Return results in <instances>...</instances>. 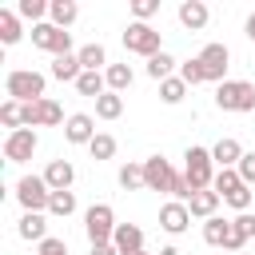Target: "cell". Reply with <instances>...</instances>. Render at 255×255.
I'll list each match as a JSON object with an SVG mask.
<instances>
[{
	"instance_id": "obj_39",
	"label": "cell",
	"mask_w": 255,
	"mask_h": 255,
	"mask_svg": "<svg viewBox=\"0 0 255 255\" xmlns=\"http://www.w3.org/2000/svg\"><path fill=\"white\" fill-rule=\"evenodd\" d=\"M239 179L247 183V187H255V151H243V159H239Z\"/></svg>"
},
{
	"instance_id": "obj_38",
	"label": "cell",
	"mask_w": 255,
	"mask_h": 255,
	"mask_svg": "<svg viewBox=\"0 0 255 255\" xmlns=\"http://www.w3.org/2000/svg\"><path fill=\"white\" fill-rule=\"evenodd\" d=\"M155 12H159V0H131V16H135L139 24H147Z\"/></svg>"
},
{
	"instance_id": "obj_14",
	"label": "cell",
	"mask_w": 255,
	"mask_h": 255,
	"mask_svg": "<svg viewBox=\"0 0 255 255\" xmlns=\"http://www.w3.org/2000/svg\"><path fill=\"white\" fill-rule=\"evenodd\" d=\"M247 239H255V215H251V211H243V215H235V219H231V239H227V247H223V251L239 255Z\"/></svg>"
},
{
	"instance_id": "obj_1",
	"label": "cell",
	"mask_w": 255,
	"mask_h": 255,
	"mask_svg": "<svg viewBox=\"0 0 255 255\" xmlns=\"http://www.w3.org/2000/svg\"><path fill=\"white\" fill-rule=\"evenodd\" d=\"M215 159H211V147H187L183 151V175H187V183H191V191H207L211 183H215Z\"/></svg>"
},
{
	"instance_id": "obj_42",
	"label": "cell",
	"mask_w": 255,
	"mask_h": 255,
	"mask_svg": "<svg viewBox=\"0 0 255 255\" xmlns=\"http://www.w3.org/2000/svg\"><path fill=\"white\" fill-rule=\"evenodd\" d=\"M92 255H120V251H116L112 243H104V247H92Z\"/></svg>"
},
{
	"instance_id": "obj_2",
	"label": "cell",
	"mask_w": 255,
	"mask_h": 255,
	"mask_svg": "<svg viewBox=\"0 0 255 255\" xmlns=\"http://www.w3.org/2000/svg\"><path fill=\"white\" fill-rule=\"evenodd\" d=\"M44 76L40 72H32V68H16V72H8V80H4V92H8V100H16V104H36V100H44Z\"/></svg>"
},
{
	"instance_id": "obj_6",
	"label": "cell",
	"mask_w": 255,
	"mask_h": 255,
	"mask_svg": "<svg viewBox=\"0 0 255 255\" xmlns=\"http://www.w3.org/2000/svg\"><path fill=\"white\" fill-rule=\"evenodd\" d=\"M48 199H52V187L44 175H20L16 183V203L24 211H48Z\"/></svg>"
},
{
	"instance_id": "obj_8",
	"label": "cell",
	"mask_w": 255,
	"mask_h": 255,
	"mask_svg": "<svg viewBox=\"0 0 255 255\" xmlns=\"http://www.w3.org/2000/svg\"><path fill=\"white\" fill-rule=\"evenodd\" d=\"M199 64H203V72H207V84L219 88V84L227 80V68H231V52H227V44H203Z\"/></svg>"
},
{
	"instance_id": "obj_34",
	"label": "cell",
	"mask_w": 255,
	"mask_h": 255,
	"mask_svg": "<svg viewBox=\"0 0 255 255\" xmlns=\"http://www.w3.org/2000/svg\"><path fill=\"white\" fill-rule=\"evenodd\" d=\"M239 183H243V179H239V171H235V167H219V171H215V183H211V191H219V199H223V195H231Z\"/></svg>"
},
{
	"instance_id": "obj_9",
	"label": "cell",
	"mask_w": 255,
	"mask_h": 255,
	"mask_svg": "<svg viewBox=\"0 0 255 255\" xmlns=\"http://www.w3.org/2000/svg\"><path fill=\"white\" fill-rule=\"evenodd\" d=\"M36 147H40L36 128H20V131H8V135H4V159H8V163H24V159H32Z\"/></svg>"
},
{
	"instance_id": "obj_33",
	"label": "cell",
	"mask_w": 255,
	"mask_h": 255,
	"mask_svg": "<svg viewBox=\"0 0 255 255\" xmlns=\"http://www.w3.org/2000/svg\"><path fill=\"white\" fill-rule=\"evenodd\" d=\"M171 68H175V60H171L167 52H159V56H151V60H147V76H151L155 84L171 80Z\"/></svg>"
},
{
	"instance_id": "obj_11",
	"label": "cell",
	"mask_w": 255,
	"mask_h": 255,
	"mask_svg": "<svg viewBox=\"0 0 255 255\" xmlns=\"http://www.w3.org/2000/svg\"><path fill=\"white\" fill-rule=\"evenodd\" d=\"M159 227H163L167 235H183V231L191 227V211H187V203H179V199L163 203V207H159Z\"/></svg>"
},
{
	"instance_id": "obj_24",
	"label": "cell",
	"mask_w": 255,
	"mask_h": 255,
	"mask_svg": "<svg viewBox=\"0 0 255 255\" xmlns=\"http://www.w3.org/2000/svg\"><path fill=\"white\" fill-rule=\"evenodd\" d=\"M104 80H108V92H120V96H124V92L131 88V80H135V76H131V68H128V64H108Z\"/></svg>"
},
{
	"instance_id": "obj_22",
	"label": "cell",
	"mask_w": 255,
	"mask_h": 255,
	"mask_svg": "<svg viewBox=\"0 0 255 255\" xmlns=\"http://www.w3.org/2000/svg\"><path fill=\"white\" fill-rule=\"evenodd\" d=\"M227 239H231V219L211 215V219L203 223V243H207V247H227Z\"/></svg>"
},
{
	"instance_id": "obj_12",
	"label": "cell",
	"mask_w": 255,
	"mask_h": 255,
	"mask_svg": "<svg viewBox=\"0 0 255 255\" xmlns=\"http://www.w3.org/2000/svg\"><path fill=\"white\" fill-rule=\"evenodd\" d=\"M64 139L68 143H92L96 139V120L88 116V112H76V116H68V124H64Z\"/></svg>"
},
{
	"instance_id": "obj_7",
	"label": "cell",
	"mask_w": 255,
	"mask_h": 255,
	"mask_svg": "<svg viewBox=\"0 0 255 255\" xmlns=\"http://www.w3.org/2000/svg\"><path fill=\"white\" fill-rule=\"evenodd\" d=\"M32 44H36L40 52H52V60H56V56H72V32L56 28L52 20H44V24L32 28Z\"/></svg>"
},
{
	"instance_id": "obj_17",
	"label": "cell",
	"mask_w": 255,
	"mask_h": 255,
	"mask_svg": "<svg viewBox=\"0 0 255 255\" xmlns=\"http://www.w3.org/2000/svg\"><path fill=\"white\" fill-rule=\"evenodd\" d=\"M112 247H116L120 255H135V251H143V231H139L135 223H120L116 235H112Z\"/></svg>"
},
{
	"instance_id": "obj_35",
	"label": "cell",
	"mask_w": 255,
	"mask_h": 255,
	"mask_svg": "<svg viewBox=\"0 0 255 255\" xmlns=\"http://www.w3.org/2000/svg\"><path fill=\"white\" fill-rule=\"evenodd\" d=\"M179 80H183L187 88H195V84H207V72H203V64H199V56L179 64Z\"/></svg>"
},
{
	"instance_id": "obj_40",
	"label": "cell",
	"mask_w": 255,
	"mask_h": 255,
	"mask_svg": "<svg viewBox=\"0 0 255 255\" xmlns=\"http://www.w3.org/2000/svg\"><path fill=\"white\" fill-rule=\"evenodd\" d=\"M36 255H68V239H56V235H48V239L36 247Z\"/></svg>"
},
{
	"instance_id": "obj_30",
	"label": "cell",
	"mask_w": 255,
	"mask_h": 255,
	"mask_svg": "<svg viewBox=\"0 0 255 255\" xmlns=\"http://www.w3.org/2000/svg\"><path fill=\"white\" fill-rule=\"evenodd\" d=\"M183 96H187V84H183L179 76H171V80H163V84H159V100H163L167 108L183 104Z\"/></svg>"
},
{
	"instance_id": "obj_44",
	"label": "cell",
	"mask_w": 255,
	"mask_h": 255,
	"mask_svg": "<svg viewBox=\"0 0 255 255\" xmlns=\"http://www.w3.org/2000/svg\"><path fill=\"white\" fill-rule=\"evenodd\" d=\"M135 255H147V251H135Z\"/></svg>"
},
{
	"instance_id": "obj_31",
	"label": "cell",
	"mask_w": 255,
	"mask_h": 255,
	"mask_svg": "<svg viewBox=\"0 0 255 255\" xmlns=\"http://www.w3.org/2000/svg\"><path fill=\"white\" fill-rule=\"evenodd\" d=\"M0 124H4L8 131H20V128H24V104L4 100V104H0Z\"/></svg>"
},
{
	"instance_id": "obj_43",
	"label": "cell",
	"mask_w": 255,
	"mask_h": 255,
	"mask_svg": "<svg viewBox=\"0 0 255 255\" xmlns=\"http://www.w3.org/2000/svg\"><path fill=\"white\" fill-rule=\"evenodd\" d=\"M159 255H179V251L175 247H159Z\"/></svg>"
},
{
	"instance_id": "obj_10",
	"label": "cell",
	"mask_w": 255,
	"mask_h": 255,
	"mask_svg": "<svg viewBox=\"0 0 255 255\" xmlns=\"http://www.w3.org/2000/svg\"><path fill=\"white\" fill-rule=\"evenodd\" d=\"M143 183H147V191H171L175 167L163 155H151V159H143Z\"/></svg>"
},
{
	"instance_id": "obj_26",
	"label": "cell",
	"mask_w": 255,
	"mask_h": 255,
	"mask_svg": "<svg viewBox=\"0 0 255 255\" xmlns=\"http://www.w3.org/2000/svg\"><path fill=\"white\" fill-rule=\"evenodd\" d=\"M96 116H100V120H120V116H124V96H120V92H104V96L96 100Z\"/></svg>"
},
{
	"instance_id": "obj_18",
	"label": "cell",
	"mask_w": 255,
	"mask_h": 255,
	"mask_svg": "<svg viewBox=\"0 0 255 255\" xmlns=\"http://www.w3.org/2000/svg\"><path fill=\"white\" fill-rule=\"evenodd\" d=\"M211 159H215V167H239V159H243V143L231 139V135H223V139L211 147Z\"/></svg>"
},
{
	"instance_id": "obj_15",
	"label": "cell",
	"mask_w": 255,
	"mask_h": 255,
	"mask_svg": "<svg viewBox=\"0 0 255 255\" xmlns=\"http://www.w3.org/2000/svg\"><path fill=\"white\" fill-rule=\"evenodd\" d=\"M207 20H211V12H207L203 0H183V4H179V24H183L187 32H203Z\"/></svg>"
},
{
	"instance_id": "obj_3",
	"label": "cell",
	"mask_w": 255,
	"mask_h": 255,
	"mask_svg": "<svg viewBox=\"0 0 255 255\" xmlns=\"http://www.w3.org/2000/svg\"><path fill=\"white\" fill-rule=\"evenodd\" d=\"M215 108L219 112H255V84L247 80H223L215 88Z\"/></svg>"
},
{
	"instance_id": "obj_28",
	"label": "cell",
	"mask_w": 255,
	"mask_h": 255,
	"mask_svg": "<svg viewBox=\"0 0 255 255\" xmlns=\"http://www.w3.org/2000/svg\"><path fill=\"white\" fill-rule=\"evenodd\" d=\"M48 8H52V0H20L16 16H20V20H32V28H36V24H44Z\"/></svg>"
},
{
	"instance_id": "obj_36",
	"label": "cell",
	"mask_w": 255,
	"mask_h": 255,
	"mask_svg": "<svg viewBox=\"0 0 255 255\" xmlns=\"http://www.w3.org/2000/svg\"><path fill=\"white\" fill-rule=\"evenodd\" d=\"M88 151H92V159H112V155H116V135L96 131V139L88 143Z\"/></svg>"
},
{
	"instance_id": "obj_41",
	"label": "cell",
	"mask_w": 255,
	"mask_h": 255,
	"mask_svg": "<svg viewBox=\"0 0 255 255\" xmlns=\"http://www.w3.org/2000/svg\"><path fill=\"white\" fill-rule=\"evenodd\" d=\"M243 32H247V40H251V44H255V12H251V16H247V24H243Z\"/></svg>"
},
{
	"instance_id": "obj_19",
	"label": "cell",
	"mask_w": 255,
	"mask_h": 255,
	"mask_svg": "<svg viewBox=\"0 0 255 255\" xmlns=\"http://www.w3.org/2000/svg\"><path fill=\"white\" fill-rule=\"evenodd\" d=\"M84 76V64H80V56L72 52V56H56L52 60V80H60V84H76Z\"/></svg>"
},
{
	"instance_id": "obj_20",
	"label": "cell",
	"mask_w": 255,
	"mask_h": 255,
	"mask_svg": "<svg viewBox=\"0 0 255 255\" xmlns=\"http://www.w3.org/2000/svg\"><path fill=\"white\" fill-rule=\"evenodd\" d=\"M215 207H219V191H211V187H207V191H195V195L187 199V211H191V219H203V223L215 215Z\"/></svg>"
},
{
	"instance_id": "obj_16",
	"label": "cell",
	"mask_w": 255,
	"mask_h": 255,
	"mask_svg": "<svg viewBox=\"0 0 255 255\" xmlns=\"http://www.w3.org/2000/svg\"><path fill=\"white\" fill-rule=\"evenodd\" d=\"M44 179H48L52 191H72V183H76V167H72L68 159H52V163L44 167Z\"/></svg>"
},
{
	"instance_id": "obj_21",
	"label": "cell",
	"mask_w": 255,
	"mask_h": 255,
	"mask_svg": "<svg viewBox=\"0 0 255 255\" xmlns=\"http://www.w3.org/2000/svg\"><path fill=\"white\" fill-rule=\"evenodd\" d=\"M76 16H80V4L76 0H52V8H48V20L56 28H64V32L76 24Z\"/></svg>"
},
{
	"instance_id": "obj_13",
	"label": "cell",
	"mask_w": 255,
	"mask_h": 255,
	"mask_svg": "<svg viewBox=\"0 0 255 255\" xmlns=\"http://www.w3.org/2000/svg\"><path fill=\"white\" fill-rule=\"evenodd\" d=\"M16 235L28 239V243H44V239H48V219H44V211H24L20 223H16Z\"/></svg>"
},
{
	"instance_id": "obj_45",
	"label": "cell",
	"mask_w": 255,
	"mask_h": 255,
	"mask_svg": "<svg viewBox=\"0 0 255 255\" xmlns=\"http://www.w3.org/2000/svg\"><path fill=\"white\" fill-rule=\"evenodd\" d=\"M239 255H247V251H239Z\"/></svg>"
},
{
	"instance_id": "obj_4",
	"label": "cell",
	"mask_w": 255,
	"mask_h": 255,
	"mask_svg": "<svg viewBox=\"0 0 255 255\" xmlns=\"http://www.w3.org/2000/svg\"><path fill=\"white\" fill-rule=\"evenodd\" d=\"M116 211L108 207V203H92L88 211H84V231H88V243L92 247H104V243H112V235H116Z\"/></svg>"
},
{
	"instance_id": "obj_32",
	"label": "cell",
	"mask_w": 255,
	"mask_h": 255,
	"mask_svg": "<svg viewBox=\"0 0 255 255\" xmlns=\"http://www.w3.org/2000/svg\"><path fill=\"white\" fill-rule=\"evenodd\" d=\"M20 40V16L0 8V44H16Z\"/></svg>"
},
{
	"instance_id": "obj_29",
	"label": "cell",
	"mask_w": 255,
	"mask_h": 255,
	"mask_svg": "<svg viewBox=\"0 0 255 255\" xmlns=\"http://www.w3.org/2000/svg\"><path fill=\"white\" fill-rule=\"evenodd\" d=\"M72 211H76V191H52V199H48V215L68 219Z\"/></svg>"
},
{
	"instance_id": "obj_37",
	"label": "cell",
	"mask_w": 255,
	"mask_h": 255,
	"mask_svg": "<svg viewBox=\"0 0 255 255\" xmlns=\"http://www.w3.org/2000/svg\"><path fill=\"white\" fill-rule=\"evenodd\" d=\"M251 199H255V195H251V187H247V183H239V187H235L231 195H223V203H231V207H235L239 215H243V211L251 207Z\"/></svg>"
},
{
	"instance_id": "obj_25",
	"label": "cell",
	"mask_w": 255,
	"mask_h": 255,
	"mask_svg": "<svg viewBox=\"0 0 255 255\" xmlns=\"http://www.w3.org/2000/svg\"><path fill=\"white\" fill-rule=\"evenodd\" d=\"M76 92H80V96H92V100H100V96L108 92V80H104V72H84V76L76 80Z\"/></svg>"
},
{
	"instance_id": "obj_27",
	"label": "cell",
	"mask_w": 255,
	"mask_h": 255,
	"mask_svg": "<svg viewBox=\"0 0 255 255\" xmlns=\"http://www.w3.org/2000/svg\"><path fill=\"white\" fill-rule=\"evenodd\" d=\"M116 179H120L124 191H147V183H143V163H124Z\"/></svg>"
},
{
	"instance_id": "obj_5",
	"label": "cell",
	"mask_w": 255,
	"mask_h": 255,
	"mask_svg": "<svg viewBox=\"0 0 255 255\" xmlns=\"http://www.w3.org/2000/svg\"><path fill=\"white\" fill-rule=\"evenodd\" d=\"M124 48L128 52H135V56H159L163 52V40H159V32L151 28V24H139V20H131L128 28H124Z\"/></svg>"
},
{
	"instance_id": "obj_23",
	"label": "cell",
	"mask_w": 255,
	"mask_h": 255,
	"mask_svg": "<svg viewBox=\"0 0 255 255\" xmlns=\"http://www.w3.org/2000/svg\"><path fill=\"white\" fill-rule=\"evenodd\" d=\"M76 56H80L84 72H108V52H104V44H96V40H92V44H84Z\"/></svg>"
}]
</instances>
